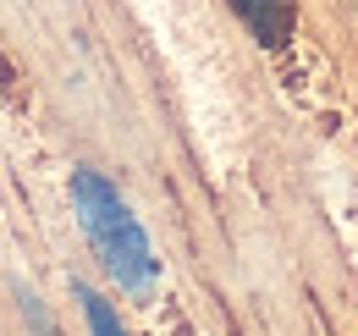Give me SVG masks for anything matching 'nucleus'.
Returning <instances> with one entry per match:
<instances>
[{
  "label": "nucleus",
  "instance_id": "obj_1",
  "mask_svg": "<svg viewBox=\"0 0 358 336\" xmlns=\"http://www.w3.org/2000/svg\"><path fill=\"white\" fill-rule=\"evenodd\" d=\"M72 204H78V220L89 232L99 265L116 276V287L149 293L155 276H160V259L149 248L138 215L127 210V199L116 193V182H105L99 171H72Z\"/></svg>",
  "mask_w": 358,
  "mask_h": 336
},
{
  "label": "nucleus",
  "instance_id": "obj_2",
  "mask_svg": "<svg viewBox=\"0 0 358 336\" xmlns=\"http://www.w3.org/2000/svg\"><path fill=\"white\" fill-rule=\"evenodd\" d=\"M231 11L248 22V34L265 44V50H281L298 28V6L292 0H231Z\"/></svg>",
  "mask_w": 358,
  "mask_h": 336
},
{
  "label": "nucleus",
  "instance_id": "obj_3",
  "mask_svg": "<svg viewBox=\"0 0 358 336\" xmlns=\"http://www.w3.org/2000/svg\"><path fill=\"white\" fill-rule=\"evenodd\" d=\"M72 293H78V303H83V314H89V331H94V336H127V331H122V320L110 314V303L94 293L89 281H72Z\"/></svg>",
  "mask_w": 358,
  "mask_h": 336
},
{
  "label": "nucleus",
  "instance_id": "obj_4",
  "mask_svg": "<svg viewBox=\"0 0 358 336\" xmlns=\"http://www.w3.org/2000/svg\"><path fill=\"white\" fill-rule=\"evenodd\" d=\"M17 303H22V314H28L34 336H61V331H55V320H50V309H45V298H39V293H28V287H22V293H17Z\"/></svg>",
  "mask_w": 358,
  "mask_h": 336
}]
</instances>
